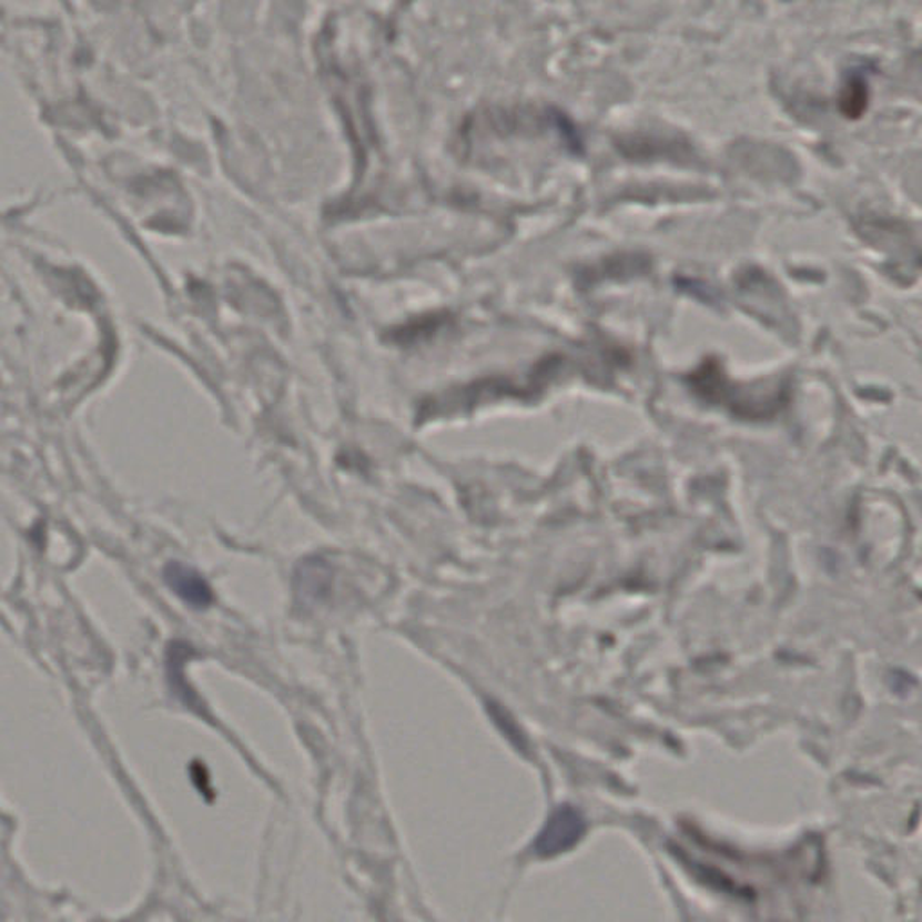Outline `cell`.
<instances>
[{
    "mask_svg": "<svg viewBox=\"0 0 922 922\" xmlns=\"http://www.w3.org/2000/svg\"><path fill=\"white\" fill-rule=\"evenodd\" d=\"M586 834V818L571 806H560L551 812L548 822L534 841V852L539 858H555L571 851Z\"/></svg>",
    "mask_w": 922,
    "mask_h": 922,
    "instance_id": "cell-1",
    "label": "cell"
},
{
    "mask_svg": "<svg viewBox=\"0 0 922 922\" xmlns=\"http://www.w3.org/2000/svg\"><path fill=\"white\" fill-rule=\"evenodd\" d=\"M164 577H166L168 586L190 606L204 609L213 602V592H211L206 580L196 571H193L192 568L182 565H170L164 571Z\"/></svg>",
    "mask_w": 922,
    "mask_h": 922,
    "instance_id": "cell-2",
    "label": "cell"
},
{
    "mask_svg": "<svg viewBox=\"0 0 922 922\" xmlns=\"http://www.w3.org/2000/svg\"><path fill=\"white\" fill-rule=\"evenodd\" d=\"M869 77L863 69H854L847 74L840 91V112L847 120H860L869 109Z\"/></svg>",
    "mask_w": 922,
    "mask_h": 922,
    "instance_id": "cell-3",
    "label": "cell"
},
{
    "mask_svg": "<svg viewBox=\"0 0 922 922\" xmlns=\"http://www.w3.org/2000/svg\"><path fill=\"white\" fill-rule=\"evenodd\" d=\"M328 582H331V575L326 574L325 566L312 563L300 574V592L311 600H316L328 591Z\"/></svg>",
    "mask_w": 922,
    "mask_h": 922,
    "instance_id": "cell-4",
    "label": "cell"
}]
</instances>
